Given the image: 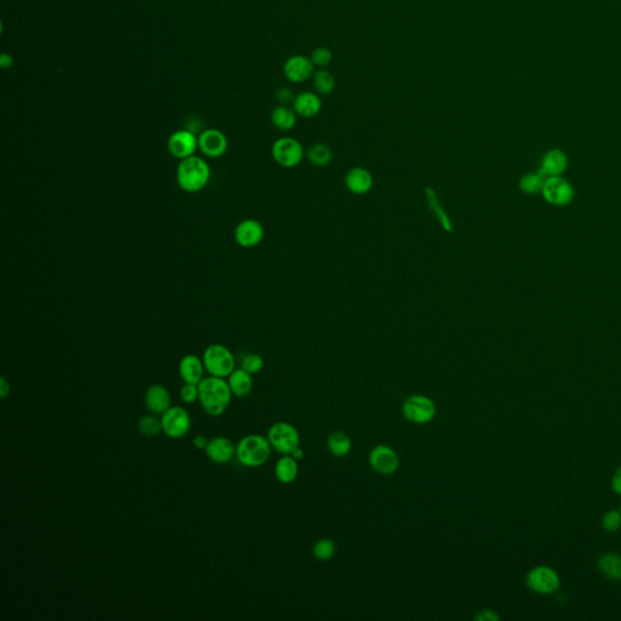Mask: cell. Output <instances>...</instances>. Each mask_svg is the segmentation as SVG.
Instances as JSON below:
<instances>
[{
    "label": "cell",
    "mask_w": 621,
    "mask_h": 621,
    "mask_svg": "<svg viewBox=\"0 0 621 621\" xmlns=\"http://www.w3.org/2000/svg\"><path fill=\"white\" fill-rule=\"evenodd\" d=\"M525 584L530 591L537 595L551 596L561 588V578L554 568L538 566L528 571L525 576Z\"/></svg>",
    "instance_id": "obj_6"
},
{
    "label": "cell",
    "mask_w": 621,
    "mask_h": 621,
    "mask_svg": "<svg viewBox=\"0 0 621 621\" xmlns=\"http://www.w3.org/2000/svg\"><path fill=\"white\" fill-rule=\"evenodd\" d=\"M619 510H620V512H621V502H620V507H619Z\"/></svg>",
    "instance_id": "obj_44"
},
{
    "label": "cell",
    "mask_w": 621,
    "mask_h": 621,
    "mask_svg": "<svg viewBox=\"0 0 621 621\" xmlns=\"http://www.w3.org/2000/svg\"><path fill=\"white\" fill-rule=\"evenodd\" d=\"M210 175L211 171L209 164L198 155L180 160L176 169L177 185L186 193H197L204 189Z\"/></svg>",
    "instance_id": "obj_2"
},
{
    "label": "cell",
    "mask_w": 621,
    "mask_h": 621,
    "mask_svg": "<svg viewBox=\"0 0 621 621\" xmlns=\"http://www.w3.org/2000/svg\"><path fill=\"white\" fill-rule=\"evenodd\" d=\"M275 97H277V100L280 101V104H283V106L290 104V102H294V100H295L294 92L288 88L278 89V90H277V94H275Z\"/></svg>",
    "instance_id": "obj_37"
},
{
    "label": "cell",
    "mask_w": 621,
    "mask_h": 621,
    "mask_svg": "<svg viewBox=\"0 0 621 621\" xmlns=\"http://www.w3.org/2000/svg\"><path fill=\"white\" fill-rule=\"evenodd\" d=\"M263 367H265V361L258 353H248L243 357L242 362H241V368L248 371L251 375L260 373L263 370Z\"/></svg>",
    "instance_id": "obj_34"
},
{
    "label": "cell",
    "mask_w": 621,
    "mask_h": 621,
    "mask_svg": "<svg viewBox=\"0 0 621 621\" xmlns=\"http://www.w3.org/2000/svg\"><path fill=\"white\" fill-rule=\"evenodd\" d=\"M313 88L316 90L318 95L328 97L330 94H333L336 89V80L334 77L333 73L326 70H319L314 72L312 77Z\"/></svg>",
    "instance_id": "obj_27"
},
{
    "label": "cell",
    "mask_w": 621,
    "mask_h": 621,
    "mask_svg": "<svg viewBox=\"0 0 621 621\" xmlns=\"http://www.w3.org/2000/svg\"><path fill=\"white\" fill-rule=\"evenodd\" d=\"M283 72L289 82L295 84L304 83L314 75V65L311 57L304 55H294L284 63Z\"/></svg>",
    "instance_id": "obj_15"
},
{
    "label": "cell",
    "mask_w": 621,
    "mask_h": 621,
    "mask_svg": "<svg viewBox=\"0 0 621 621\" xmlns=\"http://www.w3.org/2000/svg\"><path fill=\"white\" fill-rule=\"evenodd\" d=\"M333 158V150H331L329 146L324 145V143L313 145L307 150V159H309V163L314 165V167H326L328 164L331 163Z\"/></svg>",
    "instance_id": "obj_28"
},
{
    "label": "cell",
    "mask_w": 621,
    "mask_h": 621,
    "mask_svg": "<svg viewBox=\"0 0 621 621\" xmlns=\"http://www.w3.org/2000/svg\"><path fill=\"white\" fill-rule=\"evenodd\" d=\"M272 449L282 455H290L300 446V434L295 426L285 422H275L267 431Z\"/></svg>",
    "instance_id": "obj_5"
},
{
    "label": "cell",
    "mask_w": 621,
    "mask_h": 621,
    "mask_svg": "<svg viewBox=\"0 0 621 621\" xmlns=\"http://www.w3.org/2000/svg\"><path fill=\"white\" fill-rule=\"evenodd\" d=\"M198 150L207 158H220L229 150V140L219 129H207L198 136Z\"/></svg>",
    "instance_id": "obj_13"
},
{
    "label": "cell",
    "mask_w": 621,
    "mask_h": 621,
    "mask_svg": "<svg viewBox=\"0 0 621 621\" xmlns=\"http://www.w3.org/2000/svg\"><path fill=\"white\" fill-rule=\"evenodd\" d=\"M545 180H546V176L544 175L542 171L527 174L520 180V188H521L522 192L527 193V194H538V193L542 192Z\"/></svg>",
    "instance_id": "obj_29"
},
{
    "label": "cell",
    "mask_w": 621,
    "mask_h": 621,
    "mask_svg": "<svg viewBox=\"0 0 621 621\" xmlns=\"http://www.w3.org/2000/svg\"><path fill=\"white\" fill-rule=\"evenodd\" d=\"M209 441L204 436H196L193 438V446H196L197 449H204L208 446Z\"/></svg>",
    "instance_id": "obj_41"
},
{
    "label": "cell",
    "mask_w": 621,
    "mask_h": 621,
    "mask_svg": "<svg viewBox=\"0 0 621 621\" xmlns=\"http://www.w3.org/2000/svg\"><path fill=\"white\" fill-rule=\"evenodd\" d=\"M542 194L549 204L566 207L574 199V188L562 176H550L545 180Z\"/></svg>",
    "instance_id": "obj_10"
},
{
    "label": "cell",
    "mask_w": 621,
    "mask_h": 621,
    "mask_svg": "<svg viewBox=\"0 0 621 621\" xmlns=\"http://www.w3.org/2000/svg\"><path fill=\"white\" fill-rule=\"evenodd\" d=\"M272 158L283 167H295L304 160V150L296 138H280L272 145Z\"/></svg>",
    "instance_id": "obj_8"
},
{
    "label": "cell",
    "mask_w": 621,
    "mask_h": 621,
    "mask_svg": "<svg viewBox=\"0 0 621 621\" xmlns=\"http://www.w3.org/2000/svg\"><path fill=\"white\" fill-rule=\"evenodd\" d=\"M296 114L301 118H313L319 114L322 100L317 92H304L296 95L292 102Z\"/></svg>",
    "instance_id": "obj_20"
},
{
    "label": "cell",
    "mask_w": 621,
    "mask_h": 621,
    "mask_svg": "<svg viewBox=\"0 0 621 621\" xmlns=\"http://www.w3.org/2000/svg\"><path fill=\"white\" fill-rule=\"evenodd\" d=\"M612 489L617 495L621 496V466L617 467L612 477Z\"/></svg>",
    "instance_id": "obj_39"
},
{
    "label": "cell",
    "mask_w": 621,
    "mask_h": 621,
    "mask_svg": "<svg viewBox=\"0 0 621 621\" xmlns=\"http://www.w3.org/2000/svg\"><path fill=\"white\" fill-rule=\"evenodd\" d=\"M311 60L313 65L317 67H326L333 60V53L328 48L319 46L317 49H314L311 54Z\"/></svg>",
    "instance_id": "obj_35"
},
{
    "label": "cell",
    "mask_w": 621,
    "mask_h": 621,
    "mask_svg": "<svg viewBox=\"0 0 621 621\" xmlns=\"http://www.w3.org/2000/svg\"><path fill=\"white\" fill-rule=\"evenodd\" d=\"M292 458H296L297 461L301 460V458H304V451L301 448V446H297L295 451H292Z\"/></svg>",
    "instance_id": "obj_43"
},
{
    "label": "cell",
    "mask_w": 621,
    "mask_h": 621,
    "mask_svg": "<svg viewBox=\"0 0 621 621\" xmlns=\"http://www.w3.org/2000/svg\"><path fill=\"white\" fill-rule=\"evenodd\" d=\"M597 568L600 574L608 580L620 581L621 556L614 552H605L600 556L597 562Z\"/></svg>",
    "instance_id": "obj_24"
},
{
    "label": "cell",
    "mask_w": 621,
    "mask_h": 621,
    "mask_svg": "<svg viewBox=\"0 0 621 621\" xmlns=\"http://www.w3.org/2000/svg\"><path fill=\"white\" fill-rule=\"evenodd\" d=\"M275 476L280 483L290 484L299 476V463L292 455H284L275 463Z\"/></svg>",
    "instance_id": "obj_23"
},
{
    "label": "cell",
    "mask_w": 621,
    "mask_h": 621,
    "mask_svg": "<svg viewBox=\"0 0 621 621\" xmlns=\"http://www.w3.org/2000/svg\"><path fill=\"white\" fill-rule=\"evenodd\" d=\"M198 150V136L191 130H177L167 140V150L174 158L182 159L192 157Z\"/></svg>",
    "instance_id": "obj_12"
},
{
    "label": "cell",
    "mask_w": 621,
    "mask_h": 621,
    "mask_svg": "<svg viewBox=\"0 0 621 621\" xmlns=\"http://www.w3.org/2000/svg\"><path fill=\"white\" fill-rule=\"evenodd\" d=\"M476 621H499L500 617L493 609H483L475 615Z\"/></svg>",
    "instance_id": "obj_38"
},
{
    "label": "cell",
    "mask_w": 621,
    "mask_h": 621,
    "mask_svg": "<svg viewBox=\"0 0 621 621\" xmlns=\"http://www.w3.org/2000/svg\"><path fill=\"white\" fill-rule=\"evenodd\" d=\"M326 446L334 456L344 458V456L350 454L351 451H352V439L345 432L336 431L328 437Z\"/></svg>",
    "instance_id": "obj_26"
},
{
    "label": "cell",
    "mask_w": 621,
    "mask_h": 621,
    "mask_svg": "<svg viewBox=\"0 0 621 621\" xmlns=\"http://www.w3.org/2000/svg\"><path fill=\"white\" fill-rule=\"evenodd\" d=\"M198 392L202 408L211 417H221L231 405L233 393L225 379L208 376L198 384Z\"/></svg>",
    "instance_id": "obj_1"
},
{
    "label": "cell",
    "mask_w": 621,
    "mask_h": 621,
    "mask_svg": "<svg viewBox=\"0 0 621 621\" xmlns=\"http://www.w3.org/2000/svg\"><path fill=\"white\" fill-rule=\"evenodd\" d=\"M265 237V229L258 220L246 219L239 222L234 229V239L238 246L251 249L259 246Z\"/></svg>",
    "instance_id": "obj_14"
},
{
    "label": "cell",
    "mask_w": 621,
    "mask_h": 621,
    "mask_svg": "<svg viewBox=\"0 0 621 621\" xmlns=\"http://www.w3.org/2000/svg\"><path fill=\"white\" fill-rule=\"evenodd\" d=\"M205 453L213 463H229L236 456V446L227 437H215L209 441Z\"/></svg>",
    "instance_id": "obj_17"
},
{
    "label": "cell",
    "mask_w": 621,
    "mask_h": 621,
    "mask_svg": "<svg viewBox=\"0 0 621 621\" xmlns=\"http://www.w3.org/2000/svg\"><path fill=\"white\" fill-rule=\"evenodd\" d=\"M180 398L186 405H192L199 398L198 385L185 384L180 391Z\"/></svg>",
    "instance_id": "obj_36"
},
{
    "label": "cell",
    "mask_w": 621,
    "mask_h": 621,
    "mask_svg": "<svg viewBox=\"0 0 621 621\" xmlns=\"http://www.w3.org/2000/svg\"><path fill=\"white\" fill-rule=\"evenodd\" d=\"M204 363L198 356L186 355L179 363V374L185 384L198 385L204 379Z\"/></svg>",
    "instance_id": "obj_19"
},
{
    "label": "cell",
    "mask_w": 621,
    "mask_h": 621,
    "mask_svg": "<svg viewBox=\"0 0 621 621\" xmlns=\"http://www.w3.org/2000/svg\"><path fill=\"white\" fill-rule=\"evenodd\" d=\"M138 432L145 437H155L158 436L163 429L160 419H157L155 415H145L138 422Z\"/></svg>",
    "instance_id": "obj_32"
},
{
    "label": "cell",
    "mask_w": 621,
    "mask_h": 621,
    "mask_svg": "<svg viewBox=\"0 0 621 621\" xmlns=\"http://www.w3.org/2000/svg\"><path fill=\"white\" fill-rule=\"evenodd\" d=\"M335 552H336V545L331 539H321L314 542L312 547L313 557L321 562H326L333 559Z\"/></svg>",
    "instance_id": "obj_31"
},
{
    "label": "cell",
    "mask_w": 621,
    "mask_h": 621,
    "mask_svg": "<svg viewBox=\"0 0 621 621\" xmlns=\"http://www.w3.org/2000/svg\"><path fill=\"white\" fill-rule=\"evenodd\" d=\"M10 384H9L8 380L5 376H1L0 378V397L4 400L8 397L9 393H10Z\"/></svg>",
    "instance_id": "obj_40"
},
{
    "label": "cell",
    "mask_w": 621,
    "mask_h": 621,
    "mask_svg": "<svg viewBox=\"0 0 621 621\" xmlns=\"http://www.w3.org/2000/svg\"><path fill=\"white\" fill-rule=\"evenodd\" d=\"M369 466L379 475L391 476L400 467V456L392 446L378 444L369 453Z\"/></svg>",
    "instance_id": "obj_11"
},
{
    "label": "cell",
    "mask_w": 621,
    "mask_h": 621,
    "mask_svg": "<svg viewBox=\"0 0 621 621\" xmlns=\"http://www.w3.org/2000/svg\"><path fill=\"white\" fill-rule=\"evenodd\" d=\"M0 65H1V67L5 68V70H6V68H10V67L13 65V56L9 54L1 55V56H0Z\"/></svg>",
    "instance_id": "obj_42"
},
{
    "label": "cell",
    "mask_w": 621,
    "mask_h": 621,
    "mask_svg": "<svg viewBox=\"0 0 621 621\" xmlns=\"http://www.w3.org/2000/svg\"><path fill=\"white\" fill-rule=\"evenodd\" d=\"M402 414L409 422H413L415 425H426L436 417L437 407L432 398L424 395H413L405 400L402 405Z\"/></svg>",
    "instance_id": "obj_7"
},
{
    "label": "cell",
    "mask_w": 621,
    "mask_h": 621,
    "mask_svg": "<svg viewBox=\"0 0 621 621\" xmlns=\"http://www.w3.org/2000/svg\"><path fill=\"white\" fill-rule=\"evenodd\" d=\"M568 157L563 150H550L546 152L542 159V171L546 177L550 176H562L564 171L567 170Z\"/></svg>",
    "instance_id": "obj_21"
},
{
    "label": "cell",
    "mask_w": 621,
    "mask_h": 621,
    "mask_svg": "<svg viewBox=\"0 0 621 621\" xmlns=\"http://www.w3.org/2000/svg\"><path fill=\"white\" fill-rule=\"evenodd\" d=\"M426 198H427V203H429V207L431 208V211L434 213V216L437 217L439 224L446 231H449V232L453 231V225H451V220H449V217L446 215V211L443 210L442 207L439 204L437 194H436L432 188H426Z\"/></svg>",
    "instance_id": "obj_30"
},
{
    "label": "cell",
    "mask_w": 621,
    "mask_h": 621,
    "mask_svg": "<svg viewBox=\"0 0 621 621\" xmlns=\"http://www.w3.org/2000/svg\"><path fill=\"white\" fill-rule=\"evenodd\" d=\"M296 114L294 109H290L287 106H278L272 111V124L280 131H290L296 126Z\"/></svg>",
    "instance_id": "obj_25"
},
{
    "label": "cell",
    "mask_w": 621,
    "mask_h": 621,
    "mask_svg": "<svg viewBox=\"0 0 621 621\" xmlns=\"http://www.w3.org/2000/svg\"><path fill=\"white\" fill-rule=\"evenodd\" d=\"M227 383H229V388L233 393V396L238 397V398H244V397L248 396L254 386L251 374L242 368L234 369L233 373L229 376Z\"/></svg>",
    "instance_id": "obj_22"
},
{
    "label": "cell",
    "mask_w": 621,
    "mask_h": 621,
    "mask_svg": "<svg viewBox=\"0 0 621 621\" xmlns=\"http://www.w3.org/2000/svg\"><path fill=\"white\" fill-rule=\"evenodd\" d=\"M145 405L150 413L163 415L171 407L170 393L163 385H152L145 393Z\"/></svg>",
    "instance_id": "obj_18"
},
{
    "label": "cell",
    "mask_w": 621,
    "mask_h": 621,
    "mask_svg": "<svg viewBox=\"0 0 621 621\" xmlns=\"http://www.w3.org/2000/svg\"><path fill=\"white\" fill-rule=\"evenodd\" d=\"M272 446L267 437L261 434H249L243 437L236 446V458L246 467H260L271 456Z\"/></svg>",
    "instance_id": "obj_3"
},
{
    "label": "cell",
    "mask_w": 621,
    "mask_h": 621,
    "mask_svg": "<svg viewBox=\"0 0 621 621\" xmlns=\"http://www.w3.org/2000/svg\"><path fill=\"white\" fill-rule=\"evenodd\" d=\"M345 185L351 193L363 196L370 192L374 186V177L366 167H352L345 176Z\"/></svg>",
    "instance_id": "obj_16"
},
{
    "label": "cell",
    "mask_w": 621,
    "mask_h": 621,
    "mask_svg": "<svg viewBox=\"0 0 621 621\" xmlns=\"http://www.w3.org/2000/svg\"><path fill=\"white\" fill-rule=\"evenodd\" d=\"M205 370L211 376L229 378L236 369V359L229 348L221 344H214L207 347L203 353Z\"/></svg>",
    "instance_id": "obj_4"
},
{
    "label": "cell",
    "mask_w": 621,
    "mask_h": 621,
    "mask_svg": "<svg viewBox=\"0 0 621 621\" xmlns=\"http://www.w3.org/2000/svg\"><path fill=\"white\" fill-rule=\"evenodd\" d=\"M160 422L164 434L172 439L187 436L192 426L189 414L182 407H170L163 415H160Z\"/></svg>",
    "instance_id": "obj_9"
},
{
    "label": "cell",
    "mask_w": 621,
    "mask_h": 621,
    "mask_svg": "<svg viewBox=\"0 0 621 621\" xmlns=\"http://www.w3.org/2000/svg\"><path fill=\"white\" fill-rule=\"evenodd\" d=\"M602 528L607 533H617L621 529V512L620 510H609L603 515L600 521Z\"/></svg>",
    "instance_id": "obj_33"
}]
</instances>
